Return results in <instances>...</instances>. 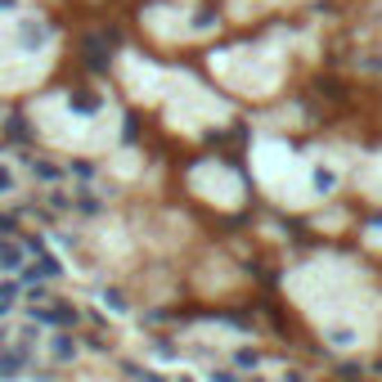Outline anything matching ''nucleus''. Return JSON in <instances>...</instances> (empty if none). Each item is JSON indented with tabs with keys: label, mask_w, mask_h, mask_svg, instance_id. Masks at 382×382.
Wrapping results in <instances>:
<instances>
[{
	"label": "nucleus",
	"mask_w": 382,
	"mask_h": 382,
	"mask_svg": "<svg viewBox=\"0 0 382 382\" xmlns=\"http://www.w3.org/2000/svg\"><path fill=\"white\" fill-rule=\"evenodd\" d=\"M27 315H32V324H41V329H76V324H81V315H76L72 306H59V301H32Z\"/></svg>",
	"instance_id": "f257e3e1"
},
{
	"label": "nucleus",
	"mask_w": 382,
	"mask_h": 382,
	"mask_svg": "<svg viewBox=\"0 0 382 382\" xmlns=\"http://www.w3.org/2000/svg\"><path fill=\"white\" fill-rule=\"evenodd\" d=\"M27 261V247L14 243V234H0V274H18Z\"/></svg>",
	"instance_id": "f03ea898"
},
{
	"label": "nucleus",
	"mask_w": 382,
	"mask_h": 382,
	"mask_svg": "<svg viewBox=\"0 0 382 382\" xmlns=\"http://www.w3.org/2000/svg\"><path fill=\"white\" fill-rule=\"evenodd\" d=\"M45 41H50V27H45L41 18H27V23H23V45H27V50H36V45H45Z\"/></svg>",
	"instance_id": "7ed1b4c3"
},
{
	"label": "nucleus",
	"mask_w": 382,
	"mask_h": 382,
	"mask_svg": "<svg viewBox=\"0 0 382 382\" xmlns=\"http://www.w3.org/2000/svg\"><path fill=\"white\" fill-rule=\"evenodd\" d=\"M18 297H23V283H18V279H5V283H0V319L14 310Z\"/></svg>",
	"instance_id": "20e7f679"
},
{
	"label": "nucleus",
	"mask_w": 382,
	"mask_h": 382,
	"mask_svg": "<svg viewBox=\"0 0 382 382\" xmlns=\"http://www.w3.org/2000/svg\"><path fill=\"white\" fill-rule=\"evenodd\" d=\"M50 356H54V360H72V356H76V342H72V338H68L63 329H59V333L50 338Z\"/></svg>",
	"instance_id": "39448f33"
},
{
	"label": "nucleus",
	"mask_w": 382,
	"mask_h": 382,
	"mask_svg": "<svg viewBox=\"0 0 382 382\" xmlns=\"http://www.w3.org/2000/svg\"><path fill=\"white\" fill-rule=\"evenodd\" d=\"M32 176H36V180H41V185H59V180H63V171H59V167H54V162H45V158H36V162H32Z\"/></svg>",
	"instance_id": "423d86ee"
},
{
	"label": "nucleus",
	"mask_w": 382,
	"mask_h": 382,
	"mask_svg": "<svg viewBox=\"0 0 382 382\" xmlns=\"http://www.w3.org/2000/svg\"><path fill=\"white\" fill-rule=\"evenodd\" d=\"M68 103H72L76 113H99V108H103V99H94L90 90H76V94H68Z\"/></svg>",
	"instance_id": "0eeeda50"
},
{
	"label": "nucleus",
	"mask_w": 382,
	"mask_h": 382,
	"mask_svg": "<svg viewBox=\"0 0 382 382\" xmlns=\"http://www.w3.org/2000/svg\"><path fill=\"white\" fill-rule=\"evenodd\" d=\"M72 212H81V216H99V198H94V194H72Z\"/></svg>",
	"instance_id": "6e6552de"
},
{
	"label": "nucleus",
	"mask_w": 382,
	"mask_h": 382,
	"mask_svg": "<svg viewBox=\"0 0 382 382\" xmlns=\"http://www.w3.org/2000/svg\"><path fill=\"white\" fill-rule=\"evenodd\" d=\"M99 301H103V306H113V315H126V310H131L126 297H122L117 288H103V292H99Z\"/></svg>",
	"instance_id": "1a4fd4ad"
},
{
	"label": "nucleus",
	"mask_w": 382,
	"mask_h": 382,
	"mask_svg": "<svg viewBox=\"0 0 382 382\" xmlns=\"http://www.w3.org/2000/svg\"><path fill=\"white\" fill-rule=\"evenodd\" d=\"M5 140L23 144V140H27V122H23V117H9V122H5Z\"/></svg>",
	"instance_id": "9d476101"
},
{
	"label": "nucleus",
	"mask_w": 382,
	"mask_h": 382,
	"mask_svg": "<svg viewBox=\"0 0 382 382\" xmlns=\"http://www.w3.org/2000/svg\"><path fill=\"white\" fill-rule=\"evenodd\" d=\"M68 176H76V180H90L94 171H90V162H72V167H68Z\"/></svg>",
	"instance_id": "9b49d317"
},
{
	"label": "nucleus",
	"mask_w": 382,
	"mask_h": 382,
	"mask_svg": "<svg viewBox=\"0 0 382 382\" xmlns=\"http://www.w3.org/2000/svg\"><path fill=\"white\" fill-rule=\"evenodd\" d=\"M18 229V216H9V212H0V234H14Z\"/></svg>",
	"instance_id": "f8f14e48"
},
{
	"label": "nucleus",
	"mask_w": 382,
	"mask_h": 382,
	"mask_svg": "<svg viewBox=\"0 0 382 382\" xmlns=\"http://www.w3.org/2000/svg\"><path fill=\"white\" fill-rule=\"evenodd\" d=\"M9 189H14V176H9V171L0 167V194H9Z\"/></svg>",
	"instance_id": "ddd939ff"
}]
</instances>
